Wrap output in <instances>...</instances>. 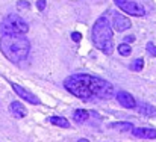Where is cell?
<instances>
[{"label": "cell", "mask_w": 156, "mask_h": 142, "mask_svg": "<svg viewBox=\"0 0 156 142\" xmlns=\"http://www.w3.org/2000/svg\"><path fill=\"white\" fill-rule=\"evenodd\" d=\"M64 88L77 98H112L114 85L91 74H71L64 80Z\"/></svg>", "instance_id": "cell-1"}, {"label": "cell", "mask_w": 156, "mask_h": 142, "mask_svg": "<svg viewBox=\"0 0 156 142\" xmlns=\"http://www.w3.org/2000/svg\"><path fill=\"white\" fill-rule=\"evenodd\" d=\"M0 51L8 61L20 64L29 56L30 43L24 35H3L0 38Z\"/></svg>", "instance_id": "cell-2"}, {"label": "cell", "mask_w": 156, "mask_h": 142, "mask_svg": "<svg viewBox=\"0 0 156 142\" xmlns=\"http://www.w3.org/2000/svg\"><path fill=\"white\" fill-rule=\"evenodd\" d=\"M91 40L94 47L103 51L105 54L114 53V32L106 17H99L91 30Z\"/></svg>", "instance_id": "cell-3"}, {"label": "cell", "mask_w": 156, "mask_h": 142, "mask_svg": "<svg viewBox=\"0 0 156 142\" xmlns=\"http://www.w3.org/2000/svg\"><path fill=\"white\" fill-rule=\"evenodd\" d=\"M0 30L3 35H26L29 32V24L21 17L11 14L2 21Z\"/></svg>", "instance_id": "cell-4"}, {"label": "cell", "mask_w": 156, "mask_h": 142, "mask_svg": "<svg viewBox=\"0 0 156 142\" xmlns=\"http://www.w3.org/2000/svg\"><path fill=\"white\" fill-rule=\"evenodd\" d=\"M117 6H118L123 12H126V14H129V15H133V17H144V15H146V9H144L140 3H136V2L126 0V2L117 3Z\"/></svg>", "instance_id": "cell-5"}, {"label": "cell", "mask_w": 156, "mask_h": 142, "mask_svg": "<svg viewBox=\"0 0 156 142\" xmlns=\"http://www.w3.org/2000/svg\"><path fill=\"white\" fill-rule=\"evenodd\" d=\"M11 86H12L14 92L18 95L20 98H23L24 101H27V103H30V104H35V106L41 104V100L34 94V92H30L29 89H26L24 86H21V85H18V83H11Z\"/></svg>", "instance_id": "cell-6"}, {"label": "cell", "mask_w": 156, "mask_h": 142, "mask_svg": "<svg viewBox=\"0 0 156 142\" xmlns=\"http://www.w3.org/2000/svg\"><path fill=\"white\" fill-rule=\"evenodd\" d=\"M130 26H132V23H130V20L127 17H124L121 14H115L114 15V18H112V27H114V30L124 32V30L130 29Z\"/></svg>", "instance_id": "cell-7"}, {"label": "cell", "mask_w": 156, "mask_h": 142, "mask_svg": "<svg viewBox=\"0 0 156 142\" xmlns=\"http://www.w3.org/2000/svg\"><path fill=\"white\" fill-rule=\"evenodd\" d=\"M117 101L123 106V107H126V109H135L136 107V101H135V98H133V95H130L129 92H126V91H118L117 94Z\"/></svg>", "instance_id": "cell-8"}, {"label": "cell", "mask_w": 156, "mask_h": 142, "mask_svg": "<svg viewBox=\"0 0 156 142\" xmlns=\"http://www.w3.org/2000/svg\"><path fill=\"white\" fill-rule=\"evenodd\" d=\"M132 133L133 136L141 139H156V129L152 127H133Z\"/></svg>", "instance_id": "cell-9"}, {"label": "cell", "mask_w": 156, "mask_h": 142, "mask_svg": "<svg viewBox=\"0 0 156 142\" xmlns=\"http://www.w3.org/2000/svg\"><path fill=\"white\" fill-rule=\"evenodd\" d=\"M11 112L17 116V118H24L27 115V109L24 107V104H21L20 101H12L11 103Z\"/></svg>", "instance_id": "cell-10"}, {"label": "cell", "mask_w": 156, "mask_h": 142, "mask_svg": "<svg viewBox=\"0 0 156 142\" xmlns=\"http://www.w3.org/2000/svg\"><path fill=\"white\" fill-rule=\"evenodd\" d=\"M109 127L114 130H118V132H132V129L135 126L132 123H127V121H118V123H111Z\"/></svg>", "instance_id": "cell-11"}, {"label": "cell", "mask_w": 156, "mask_h": 142, "mask_svg": "<svg viewBox=\"0 0 156 142\" xmlns=\"http://www.w3.org/2000/svg\"><path fill=\"white\" fill-rule=\"evenodd\" d=\"M138 113H141L143 116H156V107L153 104L143 103L141 106H138Z\"/></svg>", "instance_id": "cell-12"}, {"label": "cell", "mask_w": 156, "mask_h": 142, "mask_svg": "<svg viewBox=\"0 0 156 142\" xmlns=\"http://www.w3.org/2000/svg\"><path fill=\"white\" fill-rule=\"evenodd\" d=\"M49 121L52 123L53 126L56 127H61V129H70V121L64 116H58V115H53L49 118Z\"/></svg>", "instance_id": "cell-13"}, {"label": "cell", "mask_w": 156, "mask_h": 142, "mask_svg": "<svg viewBox=\"0 0 156 142\" xmlns=\"http://www.w3.org/2000/svg\"><path fill=\"white\" fill-rule=\"evenodd\" d=\"M88 118H90V112L85 110V109H76L74 113H73V119H74L76 123H79V124L88 121Z\"/></svg>", "instance_id": "cell-14"}, {"label": "cell", "mask_w": 156, "mask_h": 142, "mask_svg": "<svg viewBox=\"0 0 156 142\" xmlns=\"http://www.w3.org/2000/svg\"><path fill=\"white\" fill-rule=\"evenodd\" d=\"M117 50H118V53H120L121 56H129V54L132 53V47H130L127 43H123V44H120V46L117 47Z\"/></svg>", "instance_id": "cell-15"}, {"label": "cell", "mask_w": 156, "mask_h": 142, "mask_svg": "<svg viewBox=\"0 0 156 142\" xmlns=\"http://www.w3.org/2000/svg\"><path fill=\"white\" fill-rule=\"evenodd\" d=\"M143 67H144V61H143V57L135 59V61L132 62V65H130V68H132L133 71H141V70H143Z\"/></svg>", "instance_id": "cell-16"}, {"label": "cell", "mask_w": 156, "mask_h": 142, "mask_svg": "<svg viewBox=\"0 0 156 142\" xmlns=\"http://www.w3.org/2000/svg\"><path fill=\"white\" fill-rule=\"evenodd\" d=\"M147 53L150 54V56H153V57H156V46H153V43H149L147 44Z\"/></svg>", "instance_id": "cell-17"}, {"label": "cell", "mask_w": 156, "mask_h": 142, "mask_svg": "<svg viewBox=\"0 0 156 142\" xmlns=\"http://www.w3.org/2000/svg\"><path fill=\"white\" fill-rule=\"evenodd\" d=\"M71 40H73L74 43H80V40H82V35H80L79 32H73V33H71Z\"/></svg>", "instance_id": "cell-18"}, {"label": "cell", "mask_w": 156, "mask_h": 142, "mask_svg": "<svg viewBox=\"0 0 156 142\" xmlns=\"http://www.w3.org/2000/svg\"><path fill=\"white\" fill-rule=\"evenodd\" d=\"M17 6H18V8H21V9H27L30 5H29V2H26V0H20V2L17 3Z\"/></svg>", "instance_id": "cell-19"}, {"label": "cell", "mask_w": 156, "mask_h": 142, "mask_svg": "<svg viewBox=\"0 0 156 142\" xmlns=\"http://www.w3.org/2000/svg\"><path fill=\"white\" fill-rule=\"evenodd\" d=\"M46 5H47V2H46V0H38V2H37V8H38L40 11H44Z\"/></svg>", "instance_id": "cell-20"}, {"label": "cell", "mask_w": 156, "mask_h": 142, "mask_svg": "<svg viewBox=\"0 0 156 142\" xmlns=\"http://www.w3.org/2000/svg\"><path fill=\"white\" fill-rule=\"evenodd\" d=\"M133 41H135V36H132V35L124 38V43H133Z\"/></svg>", "instance_id": "cell-21"}, {"label": "cell", "mask_w": 156, "mask_h": 142, "mask_svg": "<svg viewBox=\"0 0 156 142\" xmlns=\"http://www.w3.org/2000/svg\"><path fill=\"white\" fill-rule=\"evenodd\" d=\"M77 142H90V141H88V139H85V138H80Z\"/></svg>", "instance_id": "cell-22"}, {"label": "cell", "mask_w": 156, "mask_h": 142, "mask_svg": "<svg viewBox=\"0 0 156 142\" xmlns=\"http://www.w3.org/2000/svg\"><path fill=\"white\" fill-rule=\"evenodd\" d=\"M115 3H121V2H126V0H114Z\"/></svg>", "instance_id": "cell-23"}]
</instances>
